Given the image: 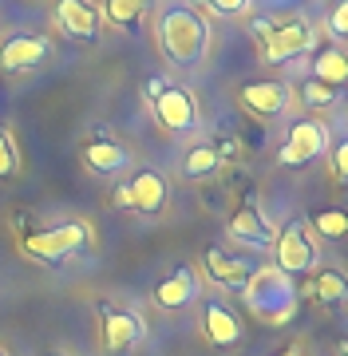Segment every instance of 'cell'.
<instances>
[{
	"instance_id": "cell-2",
	"label": "cell",
	"mask_w": 348,
	"mask_h": 356,
	"mask_svg": "<svg viewBox=\"0 0 348 356\" xmlns=\"http://www.w3.org/2000/svg\"><path fill=\"white\" fill-rule=\"evenodd\" d=\"M158 44L167 51L170 64H182L190 67L206 56V44H210V28L206 20L186 8V4H170L167 13L158 16Z\"/></svg>"
},
{
	"instance_id": "cell-15",
	"label": "cell",
	"mask_w": 348,
	"mask_h": 356,
	"mask_svg": "<svg viewBox=\"0 0 348 356\" xmlns=\"http://www.w3.org/2000/svg\"><path fill=\"white\" fill-rule=\"evenodd\" d=\"M202 332H206V341L214 348H233V344L242 341V321H238V313L230 305L206 301L202 305Z\"/></svg>"
},
{
	"instance_id": "cell-5",
	"label": "cell",
	"mask_w": 348,
	"mask_h": 356,
	"mask_svg": "<svg viewBox=\"0 0 348 356\" xmlns=\"http://www.w3.org/2000/svg\"><path fill=\"white\" fill-rule=\"evenodd\" d=\"M273 257H277V269L289 273V277H301L317 266V245L309 238V226L305 222H289V226L273 238Z\"/></svg>"
},
{
	"instance_id": "cell-28",
	"label": "cell",
	"mask_w": 348,
	"mask_h": 356,
	"mask_svg": "<svg viewBox=\"0 0 348 356\" xmlns=\"http://www.w3.org/2000/svg\"><path fill=\"white\" fill-rule=\"evenodd\" d=\"M277 356H301V348H285V353H277Z\"/></svg>"
},
{
	"instance_id": "cell-31",
	"label": "cell",
	"mask_w": 348,
	"mask_h": 356,
	"mask_svg": "<svg viewBox=\"0 0 348 356\" xmlns=\"http://www.w3.org/2000/svg\"><path fill=\"white\" fill-rule=\"evenodd\" d=\"M0 356H8V348H0Z\"/></svg>"
},
{
	"instance_id": "cell-14",
	"label": "cell",
	"mask_w": 348,
	"mask_h": 356,
	"mask_svg": "<svg viewBox=\"0 0 348 356\" xmlns=\"http://www.w3.org/2000/svg\"><path fill=\"white\" fill-rule=\"evenodd\" d=\"M151 301H155L158 309H167V313L194 305V301H198V273H194L190 266L174 269V273H170L167 281H158V285H155Z\"/></svg>"
},
{
	"instance_id": "cell-26",
	"label": "cell",
	"mask_w": 348,
	"mask_h": 356,
	"mask_svg": "<svg viewBox=\"0 0 348 356\" xmlns=\"http://www.w3.org/2000/svg\"><path fill=\"white\" fill-rule=\"evenodd\" d=\"M333 175L340 178V182H348V139L333 147Z\"/></svg>"
},
{
	"instance_id": "cell-21",
	"label": "cell",
	"mask_w": 348,
	"mask_h": 356,
	"mask_svg": "<svg viewBox=\"0 0 348 356\" xmlns=\"http://www.w3.org/2000/svg\"><path fill=\"white\" fill-rule=\"evenodd\" d=\"M103 16L123 32H139L142 16H147V0H107Z\"/></svg>"
},
{
	"instance_id": "cell-13",
	"label": "cell",
	"mask_w": 348,
	"mask_h": 356,
	"mask_svg": "<svg viewBox=\"0 0 348 356\" xmlns=\"http://www.w3.org/2000/svg\"><path fill=\"white\" fill-rule=\"evenodd\" d=\"M103 313V344L107 353H127L142 341V321L127 309H115V305H99Z\"/></svg>"
},
{
	"instance_id": "cell-9",
	"label": "cell",
	"mask_w": 348,
	"mask_h": 356,
	"mask_svg": "<svg viewBox=\"0 0 348 356\" xmlns=\"http://www.w3.org/2000/svg\"><path fill=\"white\" fill-rule=\"evenodd\" d=\"M202 266H206L210 281L222 285V289H242L245 281H249V273L258 269L249 257H238V254H230V250H222V245H206Z\"/></svg>"
},
{
	"instance_id": "cell-22",
	"label": "cell",
	"mask_w": 348,
	"mask_h": 356,
	"mask_svg": "<svg viewBox=\"0 0 348 356\" xmlns=\"http://www.w3.org/2000/svg\"><path fill=\"white\" fill-rule=\"evenodd\" d=\"M313 229L329 242H340L348 234V214L345 210H321V214H313Z\"/></svg>"
},
{
	"instance_id": "cell-16",
	"label": "cell",
	"mask_w": 348,
	"mask_h": 356,
	"mask_svg": "<svg viewBox=\"0 0 348 356\" xmlns=\"http://www.w3.org/2000/svg\"><path fill=\"white\" fill-rule=\"evenodd\" d=\"M285 103H289V88L277 83V79H261V83L242 88V107H245V111H254V115H261V119L281 115Z\"/></svg>"
},
{
	"instance_id": "cell-30",
	"label": "cell",
	"mask_w": 348,
	"mask_h": 356,
	"mask_svg": "<svg viewBox=\"0 0 348 356\" xmlns=\"http://www.w3.org/2000/svg\"><path fill=\"white\" fill-rule=\"evenodd\" d=\"M44 356H67V353H44Z\"/></svg>"
},
{
	"instance_id": "cell-1",
	"label": "cell",
	"mask_w": 348,
	"mask_h": 356,
	"mask_svg": "<svg viewBox=\"0 0 348 356\" xmlns=\"http://www.w3.org/2000/svg\"><path fill=\"white\" fill-rule=\"evenodd\" d=\"M242 301L249 305V313L265 325H285L297 309V289L293 277L281 273L277 266H258L249 273V281L242 285Z\"/></svg>"
},
{
	"instance_id": "cell-18",
	"label": "cell",
	"mask_w": 348,
	"mask_h": 356,
	"mask_svg": "<svg viewBox=\"0 0 348 356\" xmlns=\"http://www.w3.org/2000/svg\"><path fill=\"white\" fill-rule=\"evenodd\" d=\"M313 79H321L329 88H348V56L345 48H321L313 56Z\"/></svg>"
},
{
	"instance_id": "cell-29",
	"label": "cell",
	"mask_w": 348,
	"mask_h": 356,
	"mask_svg": "<svg viewBox=\"0 0 348 356\" xmlns=\"http://www.w3.org/2000/svg\"><path fill=\"white\" fill-rule=\"evenodd\" d=\"M340 356H348V341H340Z\"/></svg>"
},
{
	"instance_id": "cell-12",
	"label": "cell",
	"mask_w": 348,
	"mask_h": 356,
	"mask_svg": "<svg viewBox=\"0 0 348 356\" xmlns=\"http://www.w3.org/2000/svg\"><path fill=\"white\" fill-rule=\"evenodd\" d=\"M56 20L72 40H95L103 28V16L91 0H56Z\"/></svg>"
},
{
	"instance_id": "cell-7",
	"label": "cell",
	"mask_w": 348,
	"mask_h": 356,
	"mask_svg": "<svg viewBox=\"0 0 348 356\" xmlns=\"http://www.w3.org/2000/svg\"><path fill=\"white\" fill-rule=\"evenodd\" d=\"M324 151H329V131H324V123H317V119H297L293 127H289V139H285L277 163L305 166L313 159H321Z\"/></svg>"
},
{
	"instance_id": "cell-27",
	"label": "cell",
	"mask_w": 348,
	"mask_h": 356,
	"mask_svg": "<svg viewBox=\"0 0 348 356\" xmlns=\"http://www.w3.org/2000/svg\"><path fill=\"white\" fill-rule=\"evenodd\" d=\"M218 13H226V16H238V13H245L249 8V0H210Z\"/></svg>"
},
{
	"instance_id": "cell-20",
	"label": "cell",
	"mask_w": 348,
	"mask_h": 356,
	"mask_svg": "<svg viewBox=\"0 0 348 356\" xmlns=\"http://www.w3.org/2000/svg\"><path fill=\"white\" fill-rule=\"evenodd\" d=\"M222 166V154L218 147H210V143H198V147H190L186 151V159H182V178H210L214 170Z\"/></svg>"
},
{
	"instance_id": "cell-17",
	"label": "cell",
	"mask_w": 348,
	"mask_h": 356,
	"mask_svg": "<svg viewBox=\"0 0 348 356\" xmlns=\"http://www.w3.org/2000/svg\"><path fill=\"white\" fill-rule=\"evenodd\" d=\"M83 163L95 170V175H119L123 166H131V151L123 143H111V139H91L83 147Z\"/></svg>"
},
{
	"instance_id": "cell-25",
	"label": "cell",
	"mask_w": 348,
	"mask_h": 356,
	"mask_svg": "<svg viewBox=\"0 0 348 356\" xmlns=\"http://www.w3.org/2000/svg\"><path fill=\"white\" fill-rule=\"evenodd\" d=\"M329 28H333L336 36L348 40V0H336L333 13H329Z\"/></svg>"
},
{
	"instance_id": "cell-19",
	"label": "cell",
	"mask_w": 348,
	"mask_h": 356,
	"mask_svg": "<svg viewBox=\"0 0 348 356\" xmlns=\"http://www.w3.org/2000/svg\"><path fill=\"white\" fill-rule=\"evenodd\" d=\"M309 293L317 301H324V305H340V301H348V273H340V269H321L309 281Z\"/></svg>"
},
{
	"instance_id": "cell-10",
	"label": "cell",
	"mask_w": 348,
	"mask_h": 356,
	"mask_svg": "<svg viewBox=\"0 0 348 356\" xmlns=\"http://www.w3.org/2000/svg\"><path fill=\"white\" fill-rule=\"evenodd\" d=\"M230 238L238 245H249V250H273V226L265 222V214H261V206H254V202H245V206H238V214L230 218Z\"/></svg>"
},
{
	"instance_id": "cell-23",
	"label": "cell",
	"mask_w": 348,
	"mask_h": 356,
	"mask_svg": "<svg viewBox=\"0 0 348 356\" xmlns=\"http://www.w3.org/2000/svg\"><path fill=\"white\" fill-rule=\"evenodd\" d=\"M301 99L309 103V107H333V103L340 99V91L329 88V83H321V79H309V83L301 88Z\"/></svg>"
},
{
	"instance_id": "cell-4",
	"label": "cell",
	"mask_w": 348,
	"mask_h": 356,
	"mask_svg": "<svg viewBox=\"0 0 348 356\" xmlns=\"http://www.w3.org/2000/svg\"><path fill=\"white\" fill-rule=\"evenodd\" d=\"M147 95L155 103V119L170 135H190L198 127V99L186 88H170L167 79H151Z\"/></svg>"
},
{
	"instance_id": "cell-6",
	"label": "cell",
	"mask_w": 348,
	"mask_h": 356,
	"mask_svg": "<svg viewBox=\"0 0 348 356\" xmlns=\"http://www.w3.org/2000/svg\"><path fill=\"white\" fill-rule=\"evenodd\" d=\"M261 56H265V64H289V60H297L301 51L313 48V24L309 20H277V24H270V32L261 36Z\"/></svg>"
},
{
	"instance_id": "cell-3",
	"label": "cell",
	"mask_w": 348,
	"mask_h": 356,
	"mask_svg": "<svg viewBox=\"0 0 348 356\" xmlns=\"http://www.w3.org/2000/svg\"><path fill=\"white\" fill-rule=\"evenodd\" d=\"M88 242H91V226L79 222V218H72V222H60L52 229L28 234L24 242H20V250L28 257H36V261H64V257L79 254Z\"/></svg>"
},
{
	"instance_id": "cell-24",
	"label": "cell",
	"mask_w": 348,
	"mask_h": 356,
	"mask_svg": "<svg viewBox=\"0 0 348 356\" xmlns=\"http://www.w3.org/2000/svg\"><path fill=\"white\" fill-rule=\"evenodd\" d=\"M20 170V154H16V143L13 135L0 127V178H13Z\"/></svg>"
},
{
	"instance_id": "cell-8",
	"label": "cell",
	"mask_w": 348,
	"mask_h": 356,
	"mask_svg": "<svg viewBox=\"0 0 348 356\" xmlns=\"http://www.w3.org/2000/svg\"><path fill=\"white\" fill-rule=\"evenodd\" d=\"M167 194H170L167 178L158 175V170H139L127 186H119L115 191V206H123V210H139V214H158V210L167 206Z\"/></svg>"
},
{
	"instance_id": "cell-11",
	"label": "cell",
	"mask_w": 348,
	"mask_h": 356,
	"mask_svg": "<svg viewBox=\"0 0 348 356\" xmlns=\"http://www.w3.org/2000/svg\"><path fill=\"white\" fill-rule=\"evenodd\" d=\"M52 56V44L48 36H32V32H20V36H8L4 48H0V67L4 72H28V67L44 64Z\"/></svg>"
}]
</instances>
